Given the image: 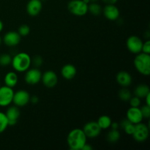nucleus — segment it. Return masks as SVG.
Wrapping results in <instances>:
<instances>
[{
	"label": "nucleus",
	"instance_id": "2eb2a0df",
	"mask_svg": "<svg viewBox=\"0 0 150 150\" xmlns=\"http://www.w3.org/2000/svg\"><path fill=\"white\" fill-rule=\"evenodd\" d=\"M102 12L104 16L109 21H117L120 16V10L115 4H106Z\"/></svg>",
	"mask_w": 150,
	"mask_h": 150
},
{
	"label": "nucleus",
	"instance_id": "e433bc0d",
	"mask_svg": "<svg viewBox=\"0 0 150 150\" xmlns=\"http://www.w3.org/2000/svg\"><path fill=\"white\" fill-rule=\"evenodd\" d=\"M144 99H145V103H146V105H149L150 106V93L148 94V95L145 97Z\"/></svg>",
	"mask_w": 150,
	"mask_h": 150
},
{
	"label": "nucleus",
	"instance_id": "a211bd4d",
	"mask_svg": "<svg viewBox=\"0 0 150 150\" xmlns=\"http://www.w3.org/2000/svg\"><path fill=\"white\" fill-rule=\"evenodd\" d=\"M61 74L66 80H72L76 77L77 74V70L73 64H64L61 69Z\"/></svg>",
	"mask_w": 150,
	"mask_h": 150
},
{
	"label": "nucleus",
	"instance_id": "f3484780",
	"mask_svg": "<svg viewBox=\"0 0 150 150\" xmlns=\"http://www.w3.org/2000/svg\"><path fill=\"white\" fill-rule=\"evenodd\" d=\"M116 80L118 84L120 85L122 87H127L131 84L133 81L131 75L127 71L119 72L116 76Z\"/></svg>",
	"mask_w": 150,
	"mask_h": 150
},
{
	"label": "nucleus",
	"instance_id": "bb28decb",
	"mask_svg": "<svg viewBox=\"0 0 150 150\" xmlns=\"http://www.w3.org/2000/svg\"><path fill=\"white\" fill-rule=\"evenodd\" d=\"M12 57L8 54H2L0 55V65L6 67L11 64Z\"/></svg>",
	"mask_w": 150,
	"mask_h": 150
},
{
	"label": "nucleus",
	"instance_id": "f03ea898",
	"mask_svg": "<svg viewBox=\"0 0 150 150\" xmlns=\"http://www.w3.org/2000/svg\"><path fill=\"white\" fill-rule=\"evenodd\" d=\"M32 64V58L25 52H20L12 57L11 65L13 70L18 73H24Z\"/></svg>",
	"mask_w": 150,
	"mask_h": 150
},
{
	"label": "nucleus",
	"instance_id": "c756f323",
	"mask_svg": "<svg viewBox=\"0 0 150 150\" xmlns=\"http://www.w3.org/2000/svg\"><path fill=\"white\" fill-rule=\"evenodd\" d=\"M130 105L131 107H139L141 105V99L138 97H131L130 99Z\"/></svg>",
	"mask_w": 150,
	"mask_h": 150
},
{
	"label": "nucleus",
	"instance_id": "9b49d317",
	"mask_svg": "<svg viewBox=\"0 0 150 150\" xmlns=\"http://www.w3.org/2000/svg\"><path fill=\"white\" fill-rule=\"evenodd\" d=\"M41 81L47 88H54L58 83V76L53 70H47L42 73Z\"/></svg>",
	"mask_w": 150,
	"mask_h": 150
},
{
	"label": "nucleus",
	"instance_id": "473e14b6",
	"mask_svg": "<svg viewBox=\"0 0 150 150\" xmlns=\"http://www.w3.org/2000/svg\"><path fill=\"white\" fill-rule=\"evenodd\" d=\"M29 102L32 103V104H37L39 102V98L37 95L30 96V100H29Z\"/></svg>",
	"mask_w": 150,
	"mask_h": 150
},
{
	"label": "nucleus",
	"instance_id": "2f4dec72",
	"mask_svg": "<svg viewBox=\"0 0 150 150\" xmlns=\"http://www.w3.org/2000/svg\"><path fill=\"white\" fill-rule=\"evenodd\" d=\"M142 52L145 53V54H150V41L149 40L145 41L143 42V45H142Z\"/></svg>",
	"mask_w": 150,
	"mask_h": 150
},
{
	"label": "nucleus",
	"instance_id": "58836bf2",
	"mask_svg": "<svg viewBox=\"0 0 150 150\" xmlns=\"http://www.w3.org/2000/svg\"><path fill=\"white\" fill-rule=\"evenodd\" d=\"M83 1H84L85 3H86V4H89V3H90V1H89V0H83Z\"/></svg>",
	"mask_w": 150,
	"mask_h": 150
},
{
	"label": "nucleus",
	"instance_id": "c9c22d12",
	"mask_svg": "<svg viewBox=\"0 0 150 150\" xmlns=\"http://www.w3.org/2000/svg\"><path fill=\"white\" fill-rule=\"evenodd\" d=\"M92 149H93V147H92L90 144H86L83 146V148H82L81 150H92Z\"/></svg>",
	"mask_w": 150,
	"mask_h": 150
},
{
	"label": "nucleus",
	"instance_id": "4c0bfd02",
	"mask_svg": "<svg viewBox=\"0 0 150 150\" xmlns=\"http://www.w3.org/2000/svg\"><path fill=\"white\" fill-rule=\"evenodd\" d=\"M3 28H4V23H3V22L0 20V32L3 30Z\"/></svg>",
	"mask_w": 150,
	"mask_h": 150
},
{
	"label": "nucleus",
	"instance_id": "f704fd0d",
	"mask_svg": "<svg viewBox=\"0 0 150 150\" xmlns=\"http://www.w3.org/2000/svg\"><path fill=\"white\" fill-rule=\"evenodd\" d=\"M111 129H115V130H118L119 127H120V124L117 122H111Z\"/></svg>",
	"mask_w": 150,
	"mask_h": 150
},
{
	"label": "nucleus",
	"instance_id": "412c9836",
	"mask_svg": "<svg viewBox=\"0 0 150 150\" xmlns=\"http://www.w3.org/2000/svg\"><path fill=\"white\" fill-rule=\"evenodd\" d=\"M97 122H98L100 127L102 130H106V129H108L111 127L112 120H111V117H110L109 116L102 115L98 118Z\"/></svg>",
	"mask_w": 150,
	"mask_h": 150
},
{
	"label": "nucleus",
	"instance_id": "0eeeda50",
	"mask_svg": "<svg viewBox=\"0 0 150 150\" xmlns=\"http://www.w3.org/2000/svg\"><path fill=\"white\" fill-rule=\"evenodd\" d=\"M143 41L140 38L136 35H131L129 37L126 41V46L130 53L134 54L142 52Z\"/></svg>",
	"mask_w": 150,
	"mask_h": 150
},
{
	"label": "nucleus",
	"instance_id": "c85d7f7f",
	"mask_svg": "<svg viewBox=\"0 0 150 150\" xmlns=\"http://www.w3.org/2000/svg\"><path fill=\"white\" fill-rule=\"evenodd\" d=\"M142 111V116L144 119H149L150 117V106L147 105H144L140 108Z\"/></svg>",
	"mask_w": 150,
	"mask_h": 150
},
{
	"label": "nucleus",
	"instance_id": "423d86ee",
	"mask_svg": "<svg viewBox=\"0 0 150 150\" xmlns=\"http://www.w3.org/2000/svg\"><path fill=\"white\" fill-rule=\"evenodd\" d=\"M14 92L13 88L5 85L0 86V106H9L13 103Z\"/></svg>",
	"mask_w": 150,
	"mask_h": 150
},
{
	"label": "nucleus",
	"instance_id": "a19ab883",
	"mask_svg": "<svg viewBox=\"0 0 150 150\" xmlns=\"http://www.w3.org/2000/svg\"><path fill=\"white\" fill-rule=\"evenodd\" d=\"M1 42H2V39H1V37H0V45H1Z\"/></svg>",
	"mask_w": 150,
	"mask_h": 150
},
{
	"label": "nucleus",
	"instance_id": "ddd939ff",
	"mask_svg": "<svg viewBox=\"0 0 150 150\" xmlns=\"http://www.w3.org/2000/svg\"><path fill=\"white\" fill-rule=\"evenodd\" d=\"M126 118L131 123L136 125L142 122L144 117L142 116V111L139 107H131L128 108L126 113Z\"/></svg>",
	"mask_w": 150,
	"mask_h": 150
},
{
	"label": "nucleus",
	"instance_id": "5701e85b",
	"mask_svg": "<svg viewBox=\"0 0 150 150\" xmlns=\"http://www.w3.org/2000/svg\"><path fill=\"white\" fill-rule=\"evenodd\" d=\"M120 137H121V135L119 130H115V129H111L106 136L107 141L112 144L117 143L120 139Z\"/></svg>",
	"mask_w": 150,
	"mask_h": 150
},
{
	"label": "nucleus",
	"instance_id": "f257e3e1",
	"mask_svg": "<svg viewBox=\"0 0 150 150\" xmlns=\"http://www.w3.org/2000/svg\"><path fill=\"white\" fill-rule=\"evenodd\" d=\"M87 137L82 129L75 128L70 131L67 137V143L71 150H81L86 144Z\"/></svg>",
	"mask_w": 150,
	"mask_h": 150
},
{
	"label": "nucleus",
	"instance_id": "4468645a",
	"mask_svg": "<svg viewBox=\"0 0 150 150\" xmlns=\"http://www.w3.org/2000/svg\"><path fill=\"white\" fill-rule=\"evenodd\" d=\"M26 12L32 17H35L40 13L42 9L41 0H29L26 4Z\"/></svg>",
	"mask_w": 150,
	"mask_h": 150
},
{
	"label": "nucleus",
	"instance_id": "ea45409f",
	"mask_svg": "<svg viewBox=\"0 0 150 150\" xmlns=\"http://www.w3.org/2000/svg\"><path fill=\"white\" fill-rule=\"evenodd\" d=\"M89 1H90V2H96L98 0H89Z\"/></svg>",
	"mask_w": 150,
	"mask_h": 150
},
{
	"label": "nucleus",
	"instance_id": "79ce46f5",
	"mask_svg": "<svg viewBox=\"0 0 150 150\" xmlns=\"http://www.w3.org/2000/svg\"><path fill=\"white\" fill-rule=\"evenodd\" d=\"M0 86H1V83H0Z\"/></svg>",
	"mask_w": 150,
	"mask_h": 150
},
{
	"label": "nucleus",
	"instance_id": "6ab92c4d",
	"mask_svg": "<svg viewBox=\"0 0 150 150\" xmlns=\"http://www.w3.org/2000/svg\"><path fill=\"white\" fill-rule=\"evenodd\" d=\"M4 81L5 86H7L11 88H14L17 85L18 82V77L17 73L13 71L8 72L4 76Z\"/></svg>",
	"mask_w": 150,
	"mask_h": 150
},
{
	"label": "nucleus",
	"instance_id": "6e6552de",
	"mask_svg": "<svg viewBox=\"0 0 150 150\" xmlns=\"http://www.w3.org/2000/svg\"><path fill=\"white\" fill-rule=\"evenodd\" d=\"M42 73L38 68H29L24 75V81L26 83L29 85L38 84L40 81H41Z\"/></svg>",
	"mask_w": 150,
	"mask_h": 150
},
{
	"label": "nucleus",
	"instance_id": "4be33fe9",
	"mask_svg": "<svg viewBox=\"0 0 150 150\" xmlns=\"http://www.w3.org/2000/svg\"><path fill=\"white\" fill-rule=\"evenodd\" d=\"M120 127H121L123 129V130L125 132V133H127V135L132 136V134H133V130H134L135 125L130 122L126 118L120 122Z\"/></svg>",
	"mask_w": 150,
	"mask_h": 150
},
{
	"label": "nucleus",
	"instance_id": "aec40b11",
	"mask_svg": "<svg viewBox=\"0 0 150 150\" xmlns=\"http://www.w3.org/2000/svg\"><path fill=\"white\" fill-rule=\"evenodd\" d=\"M149 93H150L149 86L147 84H144V83L138 85L134 89L135 96L138 97L140 99L144 98Z\"/></svg>",
	"mask_w": 150,
	"mask_h": 150
},
{
	"label": "nucleus",
	"instance_id": "7c9ffc66",
	"mask_svg": "<svg viewBox=\"0 0 150 150\" xmlns=\"http://www.w3.org/2000/svg\"><path fill=\"white\" fill-rule=\"evenodd\" d=\"M42 62H43L42 58L39 55L35 56L33 59H32V62L33 63L34 65L35 66V67H40V66L42 64Z\"/></svg>",
	"mask_w": 150,
	"mask_h": 150
},
{
	"label": "nucleus",
	"instance_id": "cd10ccee",
	"mask_svg": "<svg viewBox=\"0 0 150 150\" xmlns=\"http://www.w3.org/2000/svg\"><path fill=\"white\" fill-rule=\"evenodd\" d=\"M18 33L21 37H26L30 33V27L26 24L21 25L18 29Z\"/></svg>",
	"mask_w": 150,
	"mask_h": 150
},
{
	"label": "nucleus",
	"instance_id": "72a5a7b5",
	"mask_svg": "<svg viewBox=\"0 0 150 150\" xmlns=\"http://www.w3.org/2000/svg\"><path fill=\"white\" fill-rule=\"evenodd\" d=\"M106 4H115L118 0H102Z\"/></svg>",
	"mask_w": 150,
	"mask_h": 150
},
{
	"label": "nucleus",
	"instance_id": "a878e982",
	"mask_svg": "<svg viewBox=\"0 0 150 150\" xmlns=\"http://www.w3.org/2000/svg\"><path fill=\"white\" fill-rule=\"evenodd\" d=\"M8 126V120L6 117L5 113L0 111V133H4Z\"/></svg>",
	"mask_w": 150,
	"mask_h": 150
},
{
	"label": "nucleus",
	"instance_id": "7ed1b4c3",
	"mask_svg": "<svg viewBox=\"0 0 150 150\" xmlns=\"http://www.w3.org/2000/svg\"><path fill=\"white\" fill-rule=\"evenodd\" d=\"M136 70L145 76L150 75V55L141 52L136 54L133 61Z\"/></svg>",
	"mask_w": 150,
	"mask_h": 150
},
{
	"label": "nucleus",
	"instance_id": "393cba45",
	"mask_svg": "<svg viewBox=\"0 0 150 150\" xmlns=\"http://www.w3.org/2000/svg\"><path fill=\"white\" fill-rule=\"evenodd\" d=\"M118 96L121 100L127 102L130 100L132 97V93L127 87H122V89H120L118 92Z\"/></svg>",
	"mask_w": 150,
	"mask_h": 150
},
{
	"label": "nucleus",
	"instance_id": "1a4fd4ad",
	"mask_svg": "<svg viewBox=\"0 0 150 150\" xmlns=\"http://www.w3.org/2000/svg\"><path fill=\"white\" fill-rule=\"evenodd\" d=\"M83 131L87 138L89 139H95L100 136L102 129L100 127L99 125L96 121H90L86 123L83 127Z\"/></svg>",
	"mask_w": 150,
	"mask_h": 150
},
{
	"label": "nucleus",
	"instance_id": "9d476101",
	"mask_svg": "<svg viewBox=\"0 0 150 150\" xmlns=\"http://www.w3.org/2000/svg\"><path fill=\"white\" fill-rule=\"evenodd\" d=\"M30 100V95L24 89H20L14 92L13 103L17 107H23L27 105Z\"/></svg>",
	"mask_w": 150,
	"mask_h": 150
},
{
	"label": "nucleus",
	"instance_id": "f8f14e48",
	"mask_svg": "<svg viewBox=\"0 0 150 150\" xmlns=\"http://www.w3.org/2000/svg\"><path fill=\"white\" fill-rule=\"evenodd\" d=\"M2 40L7 46L15 47L20 43L21 40V36L18 33V32L10 31L4 35Z\"/></svg>",
	"mask_w": 150,
	"mask_h": 150
},
{
	"label": "nucleus",
	"instance_id": "39448f33",
	"mask_svg": "<svg viewBox=\"0 0 150 150\" xmlns=\"http://www.w3.org/2000/svg\"><path fill=\"white\" fill-rule=\"evenodd\" d=\"M133 139L137 142H144L149 136V127L146 124L140 122L135 125L134 130L132 134Z\"/></svg>",
	"mask_w": 150,
	"mask_h": 150
},
{
	"label": "nucleus",
	"instance_id": "b1692460",
	"mask_svg": "<svg viewBox=\"0 0 150 150\" xmlns=\"http://www.w3.org/2000/svg\"><path fill=\"white\" fill-rule=\"evenodd\" d=\"M103 9L99 4L96 2H90L88 4V12L93 16H98L102 13Z\"/></svg>",
	"mask_w": 150,
	"mask_h": 150
},
{
	"label": "nucleus",
	"instance_id": "20e7f679",
	"mask_svg": "<svg viewBox=\"0 0 150 150\" xmlns=\"http://www.w3.org/2000/svg\"><path fill=\"white\" fill-rule=\"evenodd\" d=\"M67 10L76 16H83L88 13V4L83 0H71L67 4Z\"/></svg>",
	"mask_w": 150,
	"mask_h": 150
},
{
	"label": "nucleus",
	"instance_id": "dca6fc26",
	"mask_svg": "<svg viewBox=\"0 0 150 150\" xmlns=\"http://www.w3.org/2000/svg\"><path fill=\"white\" fill-rule=\"evenodd\" d=\"M5 114L7 120H8L9 126H13L18 122V120L20 117L21 112L18 107L14 105V106L9 107L7 109Z\"/></svg>",
	"mask_w": 150,
	"mask_h": 150
}]
</instances>
